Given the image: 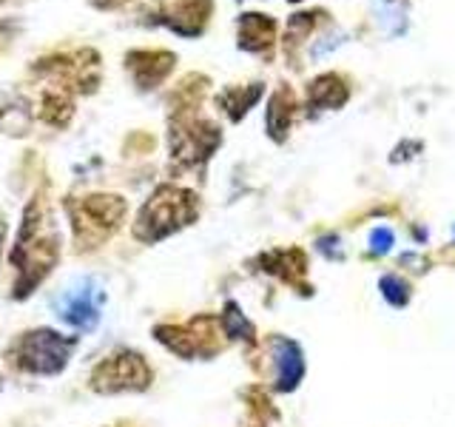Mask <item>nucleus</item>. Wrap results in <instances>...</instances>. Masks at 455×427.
Returning <instances> with one entry per match:
<instances>
[{
	"instance_id": "f257e3e1",
	"label": "nucleus",
	"mask_w": 455,
	"mask_h": 427,
	"mask_svg": "<svg viewBox=\"0 0 455 427\" xmlns=\"http://www.w3.org/2000/svg\"><path fill=\"white\" fill-rule=\"evenodd\" d=\"M9 260L14 268V299L32 294L60 260V234H57L54 217L43 197H35L26 205L20 237L14 242Z\"/></svg>"
},
{
	"instance_id": "f03ea898",
	"label": "nucleus",
	"mask_w": 455,
	"mask_h": 427,
	"mask_svg": "<svg viewBox=\"0 0 455 427\" xmlns=\"http://www.w3.org/2000/svg\"><path fill=\"white\" fill-rule=\"evenodd\" d=\"M77 348V336H63L52 327H35L12 342L9 365L18 374L32 376H57L68 365L71 350Z\"/></svg>"
},
{
	"instance_id": "7ed1b4c3",
	"label": "nucleus",
	"mask_w": 455,
	"mask_h": 427,
	"mask_svg": "<svg viewBox=\"0 0 455 427\" xmlns=\"http://www.w3.org/2000/svg\"><path fill=\"white\" fill-rule=\"evenodd\" d=\"M125 199L114 194H92L80 199H68L66 211L71 220V234L80 251L100 248L117 231L125 220Z\"/></svg>"
},
{
	"instance_id": "20e7f679",
	"label": "nucleus",
	"mask_w": 455,
	"mask_h": 427,
	"mask_svg": "<svg viewBox=\"0 0 455 427\" xmlns=\"http://www.w3.org/2000/svg\"><path fill=\"white\" fill-rule=\"evenodd\" d=\"M194 220H196V197L185 189L163 185L140 208L134 222V237L140 242H156L163 237H171L185 225H191Z\"/></svg>"
},
{
	"instance_id": "39448f33",
	"label": "nucleus",
	"mask_w": 455,
	"mask_h": 427,
	"mask_svg": "<svg viewBox=\"0 0 455 427\" xmlns=\"http://www.w3.org/2000/svg\"><path fill=\"white\" fill-rule=\"evenodd\" d=\"M154 382V367L142 353L132 348H120L103 356L89 374V388L100 396L117 393H142Z\"/></svg>"
},
{
	"instance_id": "423d86ee",
	"label": "nucleus",
	"mask_w": 455,
	"mask_h": 427,
	"mask_svg": "<svg viewBox=\"0 0 455 427\" xmlns=\"http://www.w3.org/2000/svg\"><path fill=\"white\" fill-rule=\"evenodd\" d=\"M220 322L211 317H194L185 325H156L154 339L182 359L213 356L220 350Z\"/></svg>"
},
{
	"instance_id": "0eeeda50",
	"label": "nucleus",
	"mask_w": 455,
	"mask_h": 427,
	"mask_svg": "<svg viewBox=\"0 0 455 427\" xmlns=\"http://www.w3.org/2000/svg\"><path fill=\"white\" fill-rule=\"evenodd\" d=\"M270 350H274V367H276V388L279 391H293L299 379L305 376V362H302V350H299L296 342L291 339H274L270 342Z\"/></svg>"
},
{
	"instance_id": "6e6552de",
	"label": "nucleus",
	"mask_w": 455,
	"mask_h": 427,
	"mask_svg": "<svg viewBox=\"0 0 455 427\" xmlns=\"http://www.w3.org/2000/svg\"><path fill=\"white\" fill-rule=\"evenodd\" d=\"M239 43L245 49H253V52H259L265 49L270 37H274V23L265 20L262 14H245V20H242V32H239Z\"/></svg>"
},
{
	"instance_id": "1a4fd4ad",
	"label": "nucleus",
	"mask_w": 455,
	"mask_h": 427,
	"mask_svg": "<svg viewBox=\"0 0 455 427\" xmlns=\"http://www.w3.org/2000/svg\"><path fill=\"white\" fill-rule=\"evenodd\" d=\"M310 103L319 106V109H333V106H341L347 100V92L341 89L339 77H319L316 83L310 85Z\"/></svg>"
},
{
	"instance_id": "9d476101",
	"label": "nucleus",
	"mask_w": 455,
	"mask_h": 427,
	"mask_svg": "<svg viewBox=\"0 0 455 427\" xmlns=\"http://www.w3.org/2000/svg\"><path fill=\"white\" fill-rule=\"evenodd\" d=\"M293 103H291V94L288 92H279L274 100H270V109H267V128L270 134H274L276 140L284 137V132L291 128V111Z\"/></svg>"
},
{
	"instance_id": "9b49d317",
	"label": "nucleus",
	"mask_w": 455,
	"mask_h": 427,
	"mask_svg": "<svg viewBox=\"0 0 455 427\" xmlns=\"http://www.w3.org/2000/svg\"><path fill=\"white\" fill-rule=\"evenodd\" d=\"M222 334L231 336V339H245V342H253V325L245 319V313H242L234 302L225 305V313H222Z\"/></svg>"
},
{
	"instance_id": "f8f14e48",
	"label": "nucleus",
	"mask_w": 455,
	"mask_h": 427,
	"mask_svg": "<svg viewBox=\"0 0 455 427\" xmlns=\"http://www.w3.org/2000/svg\"><path fill=\"white\" fill-rule=\"evenodd\" d=\"M43 117L52 125H66L71 117V100L63 94H49L43 100Z\"/></svg>"
},
{
	"instance_id": "ddd939ff",
	"label": "nucleus",
	"mask_w": 455,
	"mask_h": 427,
	"mask_svg": "<svg viewBox=\"0 0 455 427\" xmlns=\"http://www.w3.org/2000/svg\"><path fill=\"white\" fill-rule=\"evenodd\" d=\"M381 294L387 296L390 305L402 308V305H407V299H410V285L402 277H384L381 279Z\"/></svg>"
},
{
	"instance_id": "4468645a",
	"label": "nucleus",
	"mask_w": 455,
	"mask_h": 427,
	"mask_svg": "<svg viewBox=\"0 0 455 427\" xmlns=\"http://www.w3.org/2000/svg\"><path fill=\"white\" fill-rule=\"evenodd\" d=\"M390 246H393V231H387V228H376L373 237H370V248L376 254H384V251H390Z\"/></svg>"
}]
</instances>
